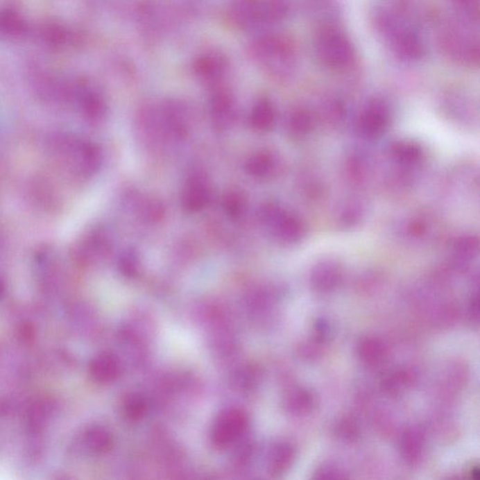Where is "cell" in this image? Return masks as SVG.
<instances>
[{
    "label": "cell",
    "instance_id": "cell-27",
    "mask_svg": "<svg viewBox=\"0 0 480 480\" xmlns=\"http://www.w3.org/2000/svg\"><path fill=\"white\" fill-rule=\"evenodd\" d=\"M469 311H470L471 316L473 318L479 319V295L476 294L471 298Z\"/></svg>",
    "mask_w": 480,
    "mask_h": 480
},
{
    "label": "cell",
    "instance_id": "cell-11",
    "mask_svg": "<svg viewBox=\"0 0 480 480\" xmlns=\"http://www.w3.org/2000/svg\"><path fill=\"white\" fill-rule=\"evenodd\" d=\"M280 168V161L275 154L269 151L259 152L249 160L247 170L255 178H269L275 175Z\"/></svg>",
    "mask_w": 480,
    "mask_h": 480
},
{
    "label": "cell",
    "instance_id": "cell-8",
    "mask_svg": "<svg viewBox=\"0 0 480 480\" xmlns=\"http://www.w3.org/2000/svg\"><path fill=\"white\" fill-rule=\"evenodd\" d=\"M392 159L404 166H413L422 160L424 151L422 146L413 140H398L391 144Z\"/></svg>",
    "mask_w": 480,
    "mask_h": 480
},
{
    "label": "cell",
    "instance_id": "cell-6",
    "mask_svg": "<svg viewBox=\"0 0 480 480\" xmlns=\"http://www.w3.org/2000/svg\"><path fill=\"white\" fill-rule=\"evenodd\" d=\"M295 450L289 443L281 442L274 445L269 452L268 468L272 474H284L294 463Z\"/></svg>",
    "mask_w": 480,
    "mask_h": 480
},
{
    "label": "cell",
    "instance_id": "cell-20",
    "mask_svg": "<svg viewBox=\"0 0 480 480\" xmlns=\"http://www.w3.org/2000/svg\"><path fill=\"white\" fill-rule=\"evenodd\" d=\"M89 445L96 452H103L110 449L113 444V437L105 429L96 428L89 434Z\"/></svg>",
    "mask_w": 480,
    "mask_h": 480
},
{
    "label": "cell",
    "instance_id": "cell-22",
    "mask_svg": "<svg viewBox=\"0 0 480 480\" xmlns=\"http://www.w3.org/2000/svg\"><path fill=\"white\" fill-rule=\"evenodd\" d=\"M324 343L314 338L313 341H306L300 346L298 354L305 360H314L321 356Z\"/></svg>",
    "mask_w": 480,
    "mask_h": 480
},
{
    "label": "cell",
    "instance_id": "cell-1",
    "mask_svg": "<svg viewBox=\"0 0 480 480\" xmlns=\"http://www.w3.org/2000/svg\"><path fill=\"white\" fill-rule=\"evenodd\" d=\"M249 418L243 411L228 408L221 411L213 424L210 438L218 449H225L237 442L248 430Z\"/></svg>",
    "mask_w": 480,
    "mask_h": 480
},
{
    "label": "cell",
    "instance_id": "cell-21",
    "mask_svg": "<svg viewBox=\"0 0 480 480\" xmlns=\"http://www.w3.org/2000/svg\"><path fill=\"white\" fill-rule=\"evenodd\" d=\"M138 266H139L138 256L136 255V252H132V250L124 252L121 257H120V271H121L122 274L125 276H135L138 271Z\"/></svg>",
    "mask_w": 480,
    "mask_h": 480
},
{
    "label": "cell",
    "instance_id": "cell-9",
    "mask_svg": "<svg viewBox=\"0 0 480 480\" xmlns=\"http://www.w3.org/2000/svg\"><path fill=\"white\" fill-rule=\"evenodd\" d=\"M400 449L402 458L407 465H417L422 457L424 450V437L420 431L415 428L405 431L402 434Z\"/></svg>",
    "mask_w": 480,
    "mask_h": 480
},
{
    "label": "cell",
    "instance_id": "cell-12",
    "mask_svg": "<svg viewBox=\"0 0 480 480\" xmlns=\"http://www.w3.org/2000/svg\"><path fill=\"white\" fill-rule=\"evenodd\" d=\"M359 359L369 366H377L383 363L388 356L385 343L377 338H365L357 345Z\"/></svg>",
    "mask_w": 480,
    "mask_h": 480
},
{
    "label": "cell",
    "instance_id": "cell-16",
    "mask_svg": "<svg viewBox=\"0 0 480 480\" xmlns=\"http://www.w3.org/2000/svg\"><path fill=\"white\" fill-rule=\"evenodd\" d=\"M213 121L220 128H226L233 121V105L230 98L225 95H218L212 103Z\"/></svg>",
    "mask_w": 480,
    "mask_h": 480
},
{
    "label": "cell",
    "instance_id": "cell-24",
    "mask_svg": "<svg viewBox=\"0 0 480 480\" xmlns=\"http://www.w3.org/2000/svg\"><path fill=\"white\" fill-rule=\"evenodd\" d=\"M225 205L228 214L237 217L243 212L245 203L239 194H230L225 198Z\"/></svg>",
    "mask_w": 480,
    "mask_h": 480
},
{
    "label": "cell",
    "instance_id": "cell-25",
    "mask_svg": "<svg viewBox=\"0 0 480 480\" xmlns=\"http://www.w3.org/2000/svg\"><path fill=\"white\" fill-rule=\"evenodd\" d=\"M314 338L320 343H325V341L329 340L330 336H332V325L329 321L324 318L318 319L314 323Z\"/></svg>",
    "mask_w": 480,
    "mask_h": 480
},
{
    "label": "cell",
    "instance_id": "cell-17",
    "mask_svg": "<svg viewBox=\"0 0 480 480\" xmlns=\"http://www.w3.org/2000/svg\"><path fill=\"white\" fill-rule=\"evenodd\" d=\"M365 209L359 201L354 200L346 203L341 207L338 215V221L343 228H354L363 220Z\"/></svg>",
    "mask_w": 480,
    "mask_h": 480
},
{
    "label": "cell",
    "instance_id": "cell-13",
    "mask_svg": "<svg viewBox=\"0 0 480 480\" xmlns=\"http://www.w3.org/2000/svg\"><path fill=\"white\" fill-rule=\"evenodd\" d=\"M314 120L310 112L297 110L291 114L287 121V129L295 138H303L314 130Z\"/></svg>",
    "mask_w": 480,
    "mask_h": 480
},
{
    "label": "cell",
    "instance_id": "cell-2",
    "mask_svg": "<svg viewBox=\"0 0 480 480\" xmlns=\"http://www.w3.org/2000/svg\"><path fill=\"white\" fill-rule=\"evenodd\" d=\"M391 125V113L385 103L375 101L370 103L360 114L357 130L360 137L376 140L383 136Z\"/></svg>",
    "mask_w": 480,
    "mask_h": 480
},
{
    "label": "cell",
    "instance_id": "cell-28",
    "mask_svg": "<svg viewBox=\"0 0 480 480\" xmlns=\"http://www.w3.org/2000/svg\"><path fill=\"white\" fill-rule=\"evenodd\" d=\"M470 477L474 479H479V468L477 465L472 466L470 471H469Z\"/></svg>",
    "mask_w": 480,
    "mask_h": 480
},
{
    "label": "cell",
    "instance_id": "cell-5",
    "mask_svg": "<svg viewBox=\"0 0 480 480\" xmlns=\"http://www.w3.org/2000/svg\"><path fill=\"white\" fill-rule=\"evenodd\" d=\"M209 200V186L201 177H194L189 180L183 193V205L190 212L204 209Z\"/></svg>",
    "mask_w": 480,
    "mask_h": 480
},
{
    "label": "cell",
    "instance_id": "cell-19",
    "mask_svg": "<svg viewBox=\"0 0 480 480\" xmlns=\"http://www.w3.org/2000/svg\"><path fill=\"white\" fill-rule=\"evenodd\" d=\"M336 433L343 441H356L360 434L359 423L353 418H343L338 421L337 426H336Z\"/></svg>",
    "mask_w": 480,
    "mask_h": 480
},
{
    "label": "cell",
    "instance_id": "cell-7",
    "mask_svg": "<svg viewBox=\"0 0 480 480\" xmlns=\"http://www.w3.org/2000/svg\"><path fill=\"white\" fill-rule=\"evenodd\" d=\"M121 372V362L113 354H101L93 360L92 372L98 382H113L119 378Z\"/></svg>",
    "mask_w": 480,
    "mask_h": 480
},
{
    "label": "cell",
    "instance_id": "cell-23",
    "mask_svg": "<svg viewBox=\"0 0 480 480\" xmlns=\"http://www.w3.org/2000/svg\"><path fill=\"white\" fill-rule=\"evenodd\" d=\"M343 477H345V474L343 469L332 463L320 466L314 474V479H343Z\"/></svg>",
    "mask_w": 480,
    "mask_h": 480
},
{
    "label": "cell",
    "instance_id": "cell-3",
    "mask_svg": "<svg viewBox=\"0 0 480 480\" xmlns=\"http://www.w3.org/2000/svg\"><path fill=\"white\" fill-rule=\"evenodd\" d=\"M343 266L334 259H324L317 263L311 272V285L318 293H330L337 289L343 281Z\"/></svg>",
    "mask_w": 480,
    "mask_h": 480
},
{
    "label": "cell",
    "instance_id": "cell-26",
    "mask_svg": "<svg viewBox=\"0 0 480 480\" xmlns=\"http://www.w3.org/2000/svg\"><path fill=\"white\" fill-rule=\"evenodd\" d=\"M408 232L411 236L420 237L425 234L426 225L421 221H414L408 226Z\"/></svg>",
    "mask_w": 480,
    "mask_h": 480
},
{
    "label": "cell",
    "instance_id": "cell-14",
    "mask_svg": "<svg viewBox=\"0 0 480 480\" xmlns=\"http://www.w3.org/2000/svg\"><path fill=\"white\" fill-rule=\"evenodd\" d=\"M146 412L148 404L146 399L139 394H130L125 397L121 405V413L127 420L137 422L145 418Z\"/></svg>",
    "mask_w": 480,
    "mask_h": 480
},
{
    "label": "cell",
    "instance_id": "cell-15",
    "mask_svg": "<svg viewBox=\"0 0 480 480\" xmlns=\"http://www.w3.org/2000/svg\"><path fill=\"white\" fill-rule=\"evenodd\" d=\"M452 252L458 263L468 262L473 259L479 252V239L472 236L458 237L453 242Z\"/></svg>",
    "mask_w": 480,
    "mask_h": 480
},
{
    "label": "cell",
    "instance_id": "cell-4",
    "mask_svg": "<svg viewBox=\"0 0 480 480\" xmlns=\"http://www.w3.org/2000/svg\"><path fill=\"white\" fill-rule=\"evenodd\" d=\"M269 228L272 229L273 234L281 241L286 244L300 243L305 239L308 232L305 221L298 216L291 214L284 210Z\"/></svg>",
    "mask_w": 480,
    "mask_h": 480
},
{
    "label": "cell",
    "instance_id": "cell-10",
    "mask_svg": "<svg viewBox=\"0 0 480 480\" xmlns=\"http://www.w3.org/2000/svg\"><path fill=\"white\" fill-rule=\"evenodd\" d=\"M316 407V396L308 388H298L288 394L285 399V408L290 414L302 417L308 415Z\"/></svg>",
    "mask_w": 480,
    "mask_h": 480
},
{
    "label": "cell",
    "instance_id": "cell-18",
    "mask_svg": "<svg viewBox=\"0 0 480 480\" xmlns=\"http://www.w3.org/2000/svg\"><path fill=\"white\" fill-rule=\"evenodd\" d=\"M250 123L255 129L268 130L275 123V112L268 101H261L253 108Z\"/></svg>",
    "mask_w": 480,
    "mask_h": 480
}]
</instances>
